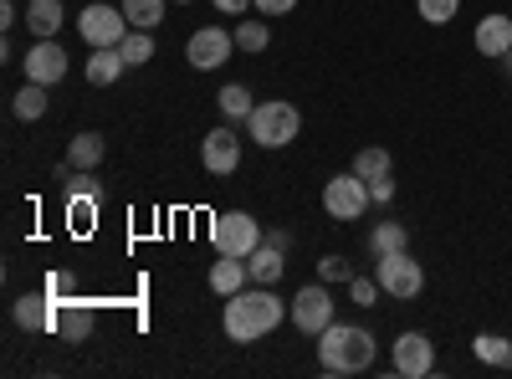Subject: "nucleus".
I'll use <instances>...</instances> for the list:
<instances>
[{
    "label": "nucleus",
    "mask_w": 512,
    "mask_h": 379,
    "mask_svg": "<svg viewBox=\"0 0 512 379\" xmlns=\"http://www.w3.org/2000/svg\"><path fill=\"white\" fill-rule=\"evenodd\" d=\"M11 318L21 328H31V333H57V298H52V292H36V298L26 292V298H16Z\"/></svg>",
    "instance_id": "obj_13"
},
{
    "label": "nucleus",
    "mask_w": 512,
    "mask_h": 379,
    "mask_svg": "<svg viewBox=\"0 0 512 379\" xmlns=\"http://www.w3.org/2000/svg\"><path fill=\"white\" fill-rule=\"evenodd\" d=\"M410 246V231L400 221H379L369 231V257H390V251H405Z\"/></svg>",
    "instance_id": "obj_21"
},
{
    "label": "nucleus",
    "mask_w": 512,
    "mask_h": 379,
    "mask_svg": "<svg viewBox=\"0 0 512 379\" xmlns=\"http://www.w3.org/2000/svg\"><path fill=\"white\" fill-rule=\"evenodd\" d=\"M11 113H16L21 123H36L41 113H47V88H41V82H26V88L11 98Z\"/></svg>",
    "instance_id": "obj_24"
},
{
    "label": "nucleus",
    "mask_w": 512,
    "mask_h": 379,
    "mask_svg": "<svg viewBox=\"0 0 512 379\" xmlns=\"http://www.w3.org/2000/svg\"><path fill=\"white\" fill-rule=\"evenodd\" d=\"M374 277L384 287V298L395 303H410L425 292V267L410 257V251H390V257H374Z\"/></svg>",
    "instance_id": "obj_4"
},
{
    "label": "nucleus",
    "mask_w": 512,
    "mask_h": 379,
    "mask_svg": "<svg viewBox=\"0 0 512 379\" xmlns=\"http://www.w3.org/2000/svg\"><path fill=\"white\" fill-rule=\"evenodd\" d=\"M374 333L369 328H359V323H328L323 333H318V364H323V374H364L369 364H374Z\"/></svg>",
    "instance_id": "obj_2"
},
{
    "label": "nucleus",
    "mask_w": 512,
    "mask_h": 379,
    "mask_svg": "<svg viewBox=\"0 0 512 379\" xmlns=\"http://www.w3.org/2000/svg\"><path fill=\"white\" fill-rule=\"evenodd\" d=\"M354 175L359 180H384V175H390V149H379V144L359 149L354 154Z\"/></svg>",
    "instance_id": "obj_26"
},
{
    "label": "nucleus",
    "mask_w": 512,
    "mask_h": 379,
    "mask_svg": "<svg viewBox=\"0 0 512 379\" xmlns=\"http://www.w3.org/2000/svg\"><path fill=\"white\" fill-rule=\"evenodd\" d=\"M93 328H98V313L88 303H72V298L57 303V333H62L67 344H88Z\"/></svg>",
    "instance_id": "obj_14"
},
{
    "label": "nucleus",
    "mask_w": 512,
    "mask_h": 379,
    "mask_svg": "<svg viewBox=\"0 0 512 379\" xmlns=\"http://www.w3.org/2000/svg\"><path fill=\"white\" fill-rule=\"evenodd\" d=\"M16 16H21V11H16V0H0V26L11 31V26H16Z\"/></svg>",
    "instance_id": "obj_36"
},
{
    "label": "nucleus",
    "mask_w": 512,
    "mask_h": 379,
    "mask_svg": "<svg viewBox=\"0 0 512 379\" xmlns=\"http://www.w3.org/2000/svg\"><path fill=\"white\" fill-rule=\"evenodd\" d=\"M472 354L482 364H492V369H512V339H502V333H477Z\"/></svg>",
    "instance_id": "obj_22"
},
{
    "label": "nucleus",
    "mask_w": 512,
    "mask_h": 379,
    "mask_svg": "<svg viewBox=\"0 0 512 379\" xmlns=\"http://www.w3.org/2000/svg\"><path fill=\"white\" fill-rule=\"evenodd\" d=\"M477 52L482 57H507L512 52V16L492 11V16L477 21Z\"/></svg>",
    "instance_id": "obj_15"
},
{
    "label": "nucleus",
    "mask_w": 512,
    "mask_h": 379,
    "mask_svg": "<svg viewBox=\"0 0 512 379\" xmlns=\"http://www.w3.org/2000/svg\"><path fill=\"white\" fill-rule=\"evenodd\" d=\"M349 292H354V303H359V308H374L384 287H379V277H359V272H354V277H349Z\"/></svg>",
    "instance_id": "obj_30"
},
{
    "label": "nucleus",
    "mask_w": 512,
    "mask_h": 379,
    "mask_svg": "<svg viewBox=\"0 0 512 379\" xmlns=\"http://www.w3.org/2000/svg\"><path fill=\"white\" fill-rule=\"evenodd\" d=\"M415 11H420V21H431V26H451L456 11H461V0H415Z\"/></svg>",
    "instance_id": "obj_28"
},
{
    "label": "nucleus",
    "mask_w": 512,
    "mask_h": 379,
    "mask_svg": "<svg viewBox=\"0 0 512 379\" xmlns=\"http://www.w3.org/2000/svg\"><path fill=\"white\" fill-rule=\"evenodd\" d=\"M241 287H251L246 257H221L216 267H210V292H221V298H236Z\"/></svg>",
    "instance_id": "obj_17"
},
{
    "label": "nucleus",
    "mask_w": 512,
    "mask_h": 379,
    "mask_svg": "<svg viewBox=\"0 0 512 379\" xmlns=\"http://www.w3.org/2000/svg\"><path fill=\"white\" fill-rule=\"evenodd\" d=\"M128 31H134V26H128L123 6H103V0L77 16V36L88 41V47H118V41H123Z\"/></svg>",
    "instance_id": "obj_7"
},
{
    "label": "nucleus",
    "mask_w": 512,
    "mask_h": 379,
    "mask_svg": "<svg viewBox=\"0 0 512 379\" xmlns=\"http://www.w3.org/2000/svg\"><path fill=\"white\" fill-rule=\"evenodd\" d=\"M47 292H52V298L62 303L67 292H72V277H67V272H52V277H47Z\"/></svg>",
    "instance_id": "obj_35"
},
{
    "label": "nucleus",
    "mask_w": 512,
    "mask_h": 379,
    "mask_svg": "<svg viewBox=\"0 0 512 379\" xmlns=\"http://www.w3.org/2000/svg\"><path fill=\"white\" fill-rule=\"evenodd\" d=\"M354 272H349V262L344 257H323L318 262V282H349Z\"/></svg>",
    "instance_id": "obj_31"
},
{
    "label": "nucleus",
    "mask_w": 512,
    "mask_h": 379,
    "mask_svg": "<svg viewBox=\"0 0 512 379\" xmlns=\"http://www.w3.org/2000/svg\"><path fill=\"white\" fill-rule=\"evenodd\" d=\"M369 205H374V200H369V180H359L354 170L333 175V180L323 185V210H328L333 221H359Z\"/></svg>",
    "instance_id": "obj_6"
},
{
    "label": "nucleus",
    "mask_w": 512,
    "mask_h": 379,
    "mask_svg": "<svg viewBox=\"0 0 512 379\" xmlns=\"http://www.w3.org/2000/svg\"><path fill=\"white\" fill-rule=\"evenodd\" d=\"M62 21H67V11H62V0H31L26 6V26H31V36H57L62 31Z\"/></svg>",
    "instance_id": "obj_19"
},
{
    "label": "nucleus",
    "mask_w": 512,
    "mask_h": 379,
    "mask_svg": "<svg viewBox=\"0 0 512 379\" xmlns=\"http://www.w3.org/2000/svg\"><path fill=\"white\" fill-rule=\"evenodd\" d=\"M267 36H272L267 21H236V47H241V52H262Z\"/></svg>",
    "instance_id": "obj_29"
},
{
    "label": "nucleus",
    "mask_w": 512,
    "mask_h": 379,
    "mask_svg": "<svg viewBox=\"0 0 512 379\" xmlns=\"http://www.w3.org/2000/svg\"><path fill=\"white\" fill-rule=\"evenodd\" d=\"M21 72H26V82H41V88H52V82H62L67 77V52L57 47V36H47V41H31V52L21 57Z\"/></svg>",
    "instance_id": "obj_11"
},
{
    "label": "nucleus",
    "mask_w": 512,
    "mask_h": 379,
    "mask_svg": "<svg viewBox=\"0 0 512 379\" xmlns=\"http://www.w3.org/2000/svg\"><path fill=\"white\" fill-rule=\"evenodd\" d=\"M108 154V144H103V134H77L72 144H67V164H72V170H98V159Z\"/></svg>",
    "instance_id": "obj_20"
},
{
    "label": "nucleus",
    "mask_w": 512,
    "mask_h": 379,
    "mask_svg": "<svg viewBox=\"0 0 512 379\" xmlns=\"http://www.w3.org/2000/svg\"><path fill=\"white\" fill-rule=\"evenodd\" d=\"M210 241H216L221 257H251L267 236H262V226H256V216H246V210H221V216L210 221Z\"/></svg>",
    "instance_id": "obj_5"
},
{
    "label": "nucleus",
    "mask_w": 512,
    "mask_h": 379,
    "mask_svg": "<svg viewBox=\"0 0 512 379\" xmlns=\"http://www.w3.org/2000/svg\"><path fill=\"white\" fill-rule=\"evenodd\" d=\"M287 308H292V323L303 328L308 339H318V333L333 323V292H328V282H308Z\"/></svg>",
    "instance_id": "obj_8"
},
{
    "label": "nucleus",
    "mask_w": 512,
    "mask_h": 379,
    "mask_svg": "<svg viewBox=\"0 0 512 379\" xmlns=\"http://www.w3.org/2000/svg\"><path fill=\"white\" fill-rule=\"evenodd\" d=\"M231 52H236V36H231L226 26H200V31L185 41V57H190L195 72H216Z\"/></svg>",
    "instance_id": "obj_9"
},
{
    "label": "nucleus",
    "mask_w": 512,
    "mask_h": 379,
    "mask_svg": "<svg viewBox=\"0 0 512 379\" xmlns=\"http://www.w3.org/2000/svg\"><path fill=\"white\" fill-rule=\"evenodd\" d=\"M502 62H507V67H512V52H507V57H502Z\"/></svg>",
    "instance_id": "obj_37"
},
{
    "label": "nucleus",
    "mask_w": 512,
    "mask_h": 379,
    "mask_svg": "<svg viewBox=\"0 0 512 379\" xmlns=\"http://www.w3.org/2000/svg\"><path fill=\"white\" fill-rule=\"evenodd\" d=\"M221 113H226V123H246L251 113H256V103H251V88H241V82H226L221 88Z\"/></svg>",
    "instance_id": "obj_23"
},
{
    "label": "nucleus",
    "mask_w": 512,
    "mask_h": 379,
    "mask_svg": "<svg viewBox=\"0 0 512 379\" xmlns=\"http://www.w3.org/2000/svg\"><path fill=\"white\" fill-rule=\"evenodd\" d=\"M297 0H256V16H287Z\"/></svg>",
    "instance_id": "obj_33"
},
{
    "label": "nucleus",
    "mask_w": 512,
    "mask_h": 379,
    "mask_svg": "<svg viewBox=\"0 0 512 379\" xmlns=\"http://www.w3.org/2000/svg\"><path fill=\"white\" fill-rule=\"evenodd\" d=\"M180 6H190V0H180Z\"/></svg>",
    "instance_id": "obj_38"
},
{
    "label": "nucleus",
    "mask_w": 512,
    "mask_h": 379,
    "mask_svg": "<svg viewBox=\"0 0 512 379\" xmlns=\"http://www.w3.org/2000/svg\"><path fill=\"white\" fill-rule=\"evenodd\" d=\"M287 313H292V308L277 298V292L256 282V287H241L236 298H226L221 323H226V333H231V344H256V339H267V333H277Z\"/></svg>",
    "instance_id": "obj_1"
},
{
    "label": "nucleus",
    "mask_w": 512,
    "mask_h": 379,
    "mask_svg": "<svg viewBox=\"0 0 512 379\" xmlns=\"http://www.w3.org/2000/svg\"><path fill=\"white\" fill-rule=\"evenodd\" d=\"M390 364H395V374H400V379H425V374L436 369V344L425 339V333H415V328H410V333H400V339H395Z\"/></svg>",
    "instance_id": "obj_10"
},
{
    "label": "nucleus",
    "mask_w": 512,
    "mask_h": 379,
    "mask_svg": "<svg viewBox=\"0 0 512 379\" xmlns=\"http://www.w3.org/2000/svg\"><path fill=\"white\" fill-rule=\"evenodd\" d=\"M123 72H128V62H123L118 47H93V57H88V82L93 88H113Z\"/></svg>",
    "instance_id": "obj_18"
},
{
    "label": "nucleus",
    "mask_w": 512,
    "mask_h": 379,
    "mask_svg": "<svg viewBox=\"0 0 512 379\" xmlns=\"http://www.w3.org/2000/svg\"><path fill=\"white\" fill-rule=\"evenodd\" d=\"M246 272H251V282H262V287H272L282 272H287V251L282 246H272V241H262L246 257Z\"/></svg>",
    "instance_id": "obj_16"
},
{
    "label": "nucleus",
    "mask_w": 512,
    "mask_h": 379,
    "mask_svg": "<svg viewBox=\"0 0 512 379\" xmlns=\"http://www.w3.org/2000/svg\"><path fill=\"white\" fill-rule=\"evenodd\" d=\"M210 6H216L221 16H246V11L256 6V0H210Z\"/></svg>",
    "instance_id": "obj_34"
},
{
    "label": "nucleus",
    "mask_w": 512,
    "mask_h": 379,
    "mask_svg": "<svg viewBox=\"0 0 512 379\" xmlns=\"http://www.w3.org/2000/svg\"><path fill=\"white\" fill-rule=\"evenodd\" d=\"M118 52H123V62H128V67L154 62V31H128V36L118 41Z\"/></svg>",
    "instance_id": "obj_27"
},
{
    "label": "nucleus",
    "mask_w": 512,
    "mask_h": 379,
    "mask_svg": "<svg viewBox=\"0 0 512 379\" xmlns=\"http://www.w3.org/2000/svg\"><path fill=\"white\" fill-rule=\"evenodd\" d=\"M123 16L134 31H154L164 21V0H123Z\"/></svg>",
    "instance_id": "obj_25"
},
{
    "label": "nucleus",
    "mask_w": 512,
    "mask_h": 379,
    "mask_svg": "<svg viewBox=\"0 0 512 379\" xmlns=\"http://www.w3.org/2000/svg\"><path fill=\"white\" fill-rule=\"evenodd\" d=\"M297 129H303V113H297L292 103H282V98L256 103V113L246 118V139H256L262 149H287L297 139Z\"/></svg>",
    "instance_id": "obj_3"
},
{
    "label": "nucleus",
    "mask_w": 512,
    "mask_h": 379,
    "mask_svg": "<svg viewBox=\"0 0 512 379\" xmlns=\"http://www.w3.org/2000/svg\"><path fill=\"white\" fill-rule=\"evenodd\" d=\"M369 200H374V205H390V200H395V180H390V175L369 180Z\"/></svg>",
    "instance_id": "obj_32"
},
{
    "label": "nucleus",
    "mask_w": 512,
    "mask_h": 379,
    "mask_svg": "<svg viewBox=\"0 0 512 379\" xmlns=\"http://www.w3.org/2000/svg\"><path fill=\"white\" fill-rule=\"evenodd\" d=\"M200 159H205V170H210V175H236V170H241V139H236L231 123H221V129H210V134H205Z\"/></svg>",
    "instance_id": "obj_12"
}]
</instances>
